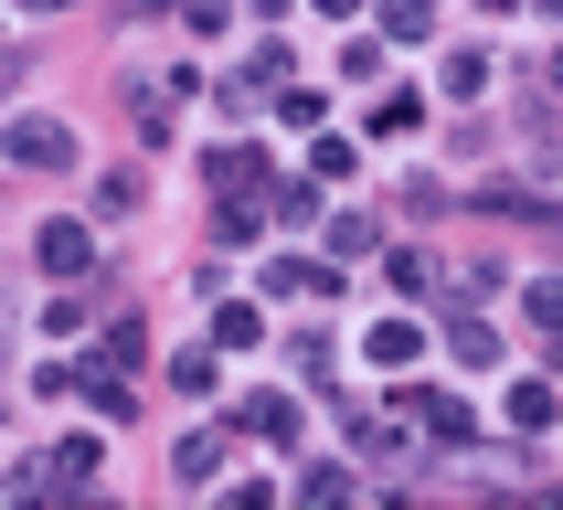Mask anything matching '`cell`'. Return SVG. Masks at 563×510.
Masks as SVG:
<instances>
[{
	"label": "cell",
	"mask_w": 563,
	"mask_h": 510,
	"mask_svg": "<svg viewBox=\"0 0 563 510\" xmlns=\"http://www.w3.org/2000/svg\"><path fill=\"white\" fill-rule=\"evenodd\" d=\"M0 149L22 159V170H64V159H75V127H54V118H11V127H0Z\"/></svg>",
	"instance_id": "obj_1"
},
{
	"label": "cell",
	"mask_w": 563,
	"mask_h": 510,
	"mask_svg": "<svg viewBox=\"0 0 563 510\" xmlns=\"http://www.w3.org/2000/svg\"><path fill=\"white\" fill-rule=\"evenodd\" d=\"M234 436L287 446V436H298V404H287V393H245V404H234Z\"/></svg>",
	"instance_id": "obj_2"
},
{
	"label": "cell",
	"mask_w": 563,
	"mask_h": 510,
	"mask_svg": "<svg viewBox=\"0 0 563 510\" xmlns=\"http://www.w3.org/2000/svg\"><path fill=\"white\" fill-rule=\"evenodd\" d=\"M405 414H415V425H426V436H437V446H468V436H478V425H468V404H457V393H415Z\"/></svg>",
	"instance_id": "obj_3"
},
{
	"label": "cell",
	"mask_w": 563,
	"mask_h": 510,
	"mask_svg": "<svg viewBox=\"0 0 563 510\" xmlns=\"http://www.w3.org/2000/svg\"><path fill=\"white\" fill-rule=\"evenodd\" d=\"M86 223H43V266H54V277H75V266H86Z\"/></svg>",
	"instance_id": "obj_4"
},
{
	"label": "cell",
	"mask_w": 563,
	"mask_h": 510,
	"mask_svg": "<svg viewBox=\"0 0 563 510\" xmlns=\"http://www.w3.org/2000/svg\"><path fill=\"white\" fill-rule=\"evenodd\" d=\"M446 351H457V362H500V341H489V319H457V330H446Z\"/></svg>",
	"instance_id": "obj_5"
},
{
	"label": "cell",
	"mask_w": 563,
	"mask_h": 510,
	"mask_svg": "<svg viewBox=\"0 0 563 510\" xmlns=\"http://www.w3.org/2000/svg\"><path fill=\"white\" fill-rule=\"evenodd\" d=\"M415 351H426V341H415V319H383V330H373V362H415Z\"/></svg>",
	"instance_id": "obj_6"
},
{
	"label": "cell",
	"mask_w": 563,
	"mask_h": 510,
	"mask_svg": "<svg viewBox=\"0 0 563 510\" xmlns=\"http://www.w3.org/2000/svg\"><path fill=\"white\" fill-rule=\"evenodd\" d=\"M510 425H521V436H532V425H553V393H542V382H521V393H510Z\"/></svg>",
	"instance_id": "obj_7"
}]
</instances>
